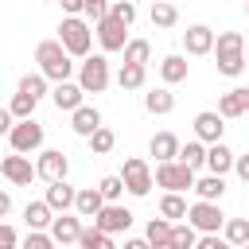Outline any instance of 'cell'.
Listing matches in <instances>:
<instances>
[{
    "instance_id": "cell-1",
    "label": "cell",
    "mask_w": 249,
    "mask_h": 249,
    "mask_svg": "<svg viewBox=\"0 0 249 249\" xmlns=\"http://www.w3.org/2000/svg\"><path fill=\"white\" fill-rule=\"evenodd\" d=\"M35 62H39V74H43L47 82H54V86L70 82V74H74V62H70V54L58 47V39L39 43V47H35Z\"/></svg>"
},
{
    "instance_id": "cell-2",
    "label": "cell",
    "mask_w": 249,
    "mask_h": 249,
    "mask_svg": "<svg viewBox=\"0 0 249 249\" xmlns=\"http://www.w3.org/2000/svg\"><path fill=\"white\" fill-rule=\"evenodd\" d=\"M214 58H218V74L237 78L245 70V39L241 31H222L214 35Z\"/></svg>"
},
{
    "instance_id": "cell-3",
    "label": "cell",
    "mask_w": 249,
    "mask_h": 249,
    "mask_svg": "<svg viewBox=\"0 0 249 249\" xmlns=\"http://www.w3.org/2000/svg\"><path fill=\"white\" fill-rule=\"evenodd\" d=\"M58 47H62L70 58H89L93 31H89L78 16H62V23H58Z\"/></svg>"
},
{
    "instance_id": "cell-4",
    "label": "cell",
    "mask_w": 249,
    "mask_h": 249,
    "mask_svg": "<svg viewBox=\"0 0 249 249\" xmlns=\"http://www.w3.org/2000/svg\"><path fill=\"white\" fill-rule=\"evenodd\" d=\"M78 86H82V93H105V86H109V58H105V54L82 58V66H78Z\"/></svg>"
},
{
    "instance_id": "cell-5",
    "label": "cell",
    "mask_w": 249,
    "mask_h": 249,
    "mask_svg": "<svg viewBox=\"0 0 249 249\" xmlns=\"http://www.w3.org/2000/svg\"><path fill=\"white\" fill-rule=\"evenodd\" d=\"M187 226H191L195 233L210 237V233H222L226 214L218 210V202H195V206H187Z\"/></svg>"
},
{
    "instance_id": "cell-6",
    "label": "cell",
    "mask_w": 249,
    "mask_h": 249,
    "mask_svg": "<svg viewBox=\"0 0 249 249\" xmlns=\"http://www.w3.org/2000/svg\"><path fill=\"white\" fill-rule=\"evenodd\" d=\"M121 183H124V191H128V195L144 198V195L156 187V183H152V167H148V160H140V156L124 160V167H121Z\"/></svg>"
},
{
    "instance_id": "cell-7",
    "label": "cell",
    "mask_w": 249,
    "mask_h": 249,
    "mask_svg": "<svg viewBox=\"0 0 249 249\" xmlns=\"http://www.w3.org/2000/svg\"><path fill=\"white\" fill-rule=\"evenodd\" d=\"M8 140H12V152H16V156L39 152V148H43V124H39V121H16L12 132H8Z\"/></svg>"
},
{
    "instance_id": "cell-8",
    "label": "cell",
    "mask_w": 249,
    "mask_h": 249,
    "mask_svg": "<svg viewBox=\"0 0 249 249\" xmlns=\"http://www.w3.org/2000/svg\"><path fill=\"white\" fill-rule=\"evenodd\" d=\"M152 183H160L167 195H183L187 187H195V171H187L183 163H156V179Z\"/></svg>"
},
{
    "instance_id": "cell-9",
    "label": "cell",
    "mask_w": 249,
    "mask_h": 249,
    "mask_svg": "<svg viewBox=\"0 0 249 249\" xmlns=\"http://www.w3.org/2000/svg\"><path fill=\"white\" fill-rule=\"evenodd\" d=\"M66 171H70V160H66L58 148H43V152H39V160H35V175H39V179H47V183H62Z\"/></svg>"
},
{
    "instance_id": "cell-10",
    "label": "cell",
    "mask_w": 249,
    "mask_h": 249,
    "mask_svg": "<svg viewBox=\"0 0 249 249\" xmlns=\"http://www.w3.org/2000/svg\"><path fill=\"white\" fill-rule=\"evenodd\" d=\"M128 226H132V210H124L121 202H105L101 214L93 218V230H101L105 237H113V233H121V230H128Z\"/></svg>"
},
{
    "instance_id": "cell-11",
    "label": "cell",
    "mask_w": 249,
    "mask_h": 249,
    "mask_svg": "<svg viewBox=\"0 0 249 249\" xmlns=\"http://www.w3.org/2000/svg\"><path fill=\"white\" fill-rule=\"evenodd\" d=\"M93 35H97L101 51H109V54H113V51H124V43H128V27H124V23H117L113 16H105V19L97 23V31H93Z\"/></svg>"
},
{
    "instance_id": "cell-12",
    "label": "cell",
    "mask_w": 249,
    "mask_h": 249,
    "mask_svg": "<svg viewBox=\"0 0 249 249\" xmlns=\"http://www.w3.org/2000/svg\"><path fill=\"white\" fill-rule=\"evenodd\" d=\"M249 113V86H233L218 97V117L230 121V117H245Z\"/></svg>"
},
{
    "instance_id": "cell-13",
    "label": "cell",
    "mask_w": 249,
    "mask_h": 249,
    "mask_svg": "<svg viewBox=\"0 0 249 249\" xmlns=\"http://www.w3.org/2000/svg\"><path fill=\"white\" fill-rule=\"evenodd\" d=\"M222 132H226V124H222L218 113L206 109V113L195 117V140H198V144H206V148H210V144H222Z\"/></svg>"
},
{
    "instance_id": "cell-14",
    "label": "cell",
    "mask_w": 249,
    "mask_h": 249,
    "mask_svg": "<svg viewBox=\"0 0 249 249\" xmlns=\"http://www.w3.org/2000/svg\"><path fill=\"white\" fill-rule=\"evenodd\" d=\"M0 175H4L8 183H16V187H27V183L35 179V167H31L27 156H4V160H0Z\"/></svg>"
},
{
    "instance_id": "cell-15",
    "label": "cell",
    "mask_w": 249,
    "mask_h": 249,
    "mask_svg": "<svg viewBox=\"0 0 249 249\" xmlns=\"http://www.w3.org/2000/svg\"><path fill=\"white\" fill-rule=\"evenodd\" d=\"M183 47H187V54H210L214 51V31L206 27V23H191L187 31H183Z\"/></svg>"
},
{
    "instance_id": "cell-16",
    "label": "cell",
    "mask_w": 249,
    "mask_h": 249,
    "mask_svg": "<svg viewBox=\"0 0 249 249\" xmlns=\"http://www.w3.org/2000/svg\"><path fill=\"white\" fill-rule=\"evenodd\" d=\"M74 198H78V191L62 179V183H51L47 187V206H51V214H66V210H74Z\"/></svg>"
},
{
    "instance_id": "cell-17",
    "label": "cell",
    "mask_w": 249,
    "mask_h": 249,
    "mask_svg": "<svg viewBox=\"0 0 249 249\" xmlns=\"http://www.w3.org/2000/svg\"><path fill=\"white\" fill-rule=\"evenodd\" d=\"M78 237H82L78 214H58V218L51 222V241H54V245H70V241H78Z\"/></svg>"
},
{
    "instance_id": "cell-18",
    "label": "cell",
    "mask_w": 249,
    "mask_h": 249,
    "mask_svg": "<svg viewBox=\"0 0 249 249\" xmlns=\"http://www.w3.org/2000/svg\"><path fill=\"white\" fill-rule=\"evenodd\" d=\"M70 128H74L78 136H86V140H89V136L101 128V113H97L93 105H82V109H74V113H70Z\"/></svg>"
},
{
    "instance_id": "cell-19",
    "label": "cell",
    "mask_w": 249,
    "mask_h": 249,
    "mask_svg": "<svg viewBox=\"0 0 249 249\" xmlns=\"http://www.w3.org/2000/svg\"><path fill=\"white\" fill-rule=\"evenodd\" d=\"M82 86L78 82H62V86H54L51 89V101L58 105V109H66V113H74V109H82Z\"/></svg>"
},
{
    "instance_id": "cell-20",
    "label": "cell",
    "mask_w": 249,
    "mask_h": 249,
    "mask_svg": "<svg viewBox=\"0 0 249 249\" xmlns=\"http://www.w3.org/2000/svg\"><path fill=\"white\" fill-rule=\"evenodd\" d=\"M148 152L156 156V163H171L179 156V136L175 132H156L152 144H148Z\"/></svg>"
},
{
    "instance_id": "cell-21",
    "label": "cell",
    "mask_w": 249,
    "mask_h": 249,
    "mask_svg": "<svg viewBox=\"0 0 249 249\" xmlns=\"http://www.w3.org/2000/svg\"><path fill=\"white\" fill-rule=\"evenodd\" d=\"M101 206H105V198H101L97 187H82L78 198H74V214H78V218H97Z\"/></svg>"
},
{
    "instance_id": "cell-22",
    "label": "cell",
    "mask_w": 249,
    "mask_h": 249,
    "mask_svg": "<svg viewBox=\"0 0 249 249\" xmlns=\"http://www.w3.org/2000/svg\"><path fill=\"white\" fill-rule=\"evenodd\" d=\"M206 167H210V175L226 179V171H233V152L226 144H210L206 148Z\"/></svg>"
},
{
    "instance_id": "cell-23",
    "label": "cell",
    "mask_w": 249,
    "mask_h": 249,
    "mask_svg": "<svg viewBox=\"0 0 249 249\" xmlns=\"http://www.w3.org/2000/svg\"><path fill=\"white\" fill-rule=\"evenodd\" d=\"M23 222H27V230H31V233H43V230H51L54 214H51V206H47V202H27V206H23Z\"/></svg>"
},
{
    "instance_id": "cell-24",
    "label": "cell",
    "mask_w": 249,
    "mask_h": 249,
    "mask_svg": "<svg viewBox=\"0 0 249 249\" xmlns=\"http://www.w3.org/2000/svg\"><path fill=\"white\" fill-rule=\"evenodd\" d=\"M187 70H191V62H187L183 54H167V58L160 62V78H163V86L187 82Z\"/></svg>"
},
{
    "instance_id": "cell-25",
    "label": "cell",
    "mask_w": 249,
    "mask_h": 249,
    "mask_svg": "<svg viewBox=\"0 0 249 249\" xmlns=\"http://www.w3.org/2000/svg\"><path fill=\"white\" fill-rule=\"evenodd\" d=\"M175 163H183L187 171H198V167H206V144H198V140H187V144H179V156H175Z\"/></svg>"
},
{
    "instance_id": "cell-26",
    "label": "cell",
    "mask_w": 249,
    "mask_h": 249,
    "mask_svg": "<svg viewBox=\"0 0 249 249\" xmlns=\"http://www.w3.org/2000/svg\"><path fill=\"white\" fill-rule=\"evenodd\" d=\"M191 191L198 195V202H218V198L226 195V179H218V175H202V179H195Z\"/></svg>"
},
{
    "instance_id": "cell-27",
    "label": "cell",
    "mask_w": 249,
    "mask_h": 249,
    "mask_svg": "<svg viewBox=\"0 0 249 249\" xmlns=\"http://www.w3.org/2000/svg\"><path fill=\"white\" fill-rule=\"evenodd\" d=\"M222 241L233 245V249H241V245L249 241V218H226V226H222Z\"/></svg>"
},
{
    "instance_id": "cell-28",
    "label": "cell",
    "mask_w": 249,
    "mask_h": 249,
    "mask_svg": "<svg viewBox=\"0 0 249 249\" xmlns=\"http://www.w3.org/2000/svg\"><path fill=\"white\" fill-rule=\"evenodd\" d=\"M144 109H148V113H160V117H163V113H171V109H175V93H171L167 86H160V89L144 93Z\"/></svg>"
},
{
    "instance_id": "cell-29",
    "label": "cell",
    "mask_w": 249,
    "mask_h": 249,
    "mask_svg": "<svg viewBox=\"0 0 249 249\" xmlns=\"http://www.w3.org/2000/svg\"><path fill=\"white\" fill-rule=\"evenodd\" d=\"M152 58V43L148 39H128L124 43V66H144Z\"/></svg>"
},
{
    "instance_id": "cell-30",
    "label": "cell",
    "mask_w": 249,
    "mask_h": 249,
    "mask_svg": "<svg viewBox=\"0 0 249 249\" xmlns=\"http://www.w3.org/2000/svg\"><path fill=\"white\" fill-rule=\"evenodd\" d=\"M152 23H156V27H163V31H167V27H175V23H179V8H175V4H163V0H160V4H152Z\"/></svg>"
},
{
    "instance_id": "cell-31",
    "label": "cell",
    "mask_w": 249,
    "mask_h": 249,
    "mask_svg": "<svg viewBox=\"0 0 249 249\" xmlns=\"http://www.w3.org/2000/svg\"><path fill=\"white\" fill-rule=\"evenodd\" d=\"M35 97H27V93H19L16 89V97H12V105H8V113H12V121H31V113H35Z\"/></svg>"
},
{
    "instance_id": "cell-32",
    "label": "cell",
    "mask_w": 249,
    "mask_h": 249,
    "mask_svg": "<svg viewBox=\"0 0 249 249\" xmlns=\"http://www.w3.org/2000/svg\"><path fill=\"white\" fill-rule=\"evenodd\" d=\"M160 218H187V198L183 195H163L160 198Z\"/></svg>"
},
{
    "instance_id": "cell-33",
    "label": "cell",
    "mask_w": 249,
    "mask_h": 249,
    "mask_svg": "<svg viewBox=\"0 0 249 249\" xmlns=\"http://www.w3.org/2000/svg\"><path fill=\"white\" fill-rule=\"evenodd\" d=\"M144 78H148V70H144V66H121L117 86H121V89H140V86H144Z\"/></svg>"
},
{
    "instance_id": "cell-34",
    "label": "cell",
    "mask_w": 249,
    "mask_h": 249,
    "mask_svg": "<svg viewBox=\"0 0 249 249\" xmlns=\"http://www.w3.org/2000/svg\"><path fill=\"white\" fill-rule=\"evenodd\" d=\"M113 144H117V136H113V128H97L93 136H89V148H93V156H109L113 152Z\"/></svg>"
},
{
    "instance_id": "cell-35",
    "label": "cell",
    "mask_w": 249,
    "mask_h": 249,
    "mask_svg": "<svg viewBox=\"0 0 249 249\" xmlns=\"http://www.w3.org/2000/svg\"><path fill=\"white\" fill-rule=\"evenodd\" d=\"M144 241H148V249H152V245H163V241H171V222H163V218H152V222H148V237H144Z\"/></svg>"
},
{
    "instance_id": "cell-36",
    "label": "cell",
    "mask_w": 249,
    "mask_h": 249,
    "mask_svg": "<svg viewBox=\"0 0 249 249\" xmlns=\"http://www.w3.org/2000/svg\"><path fill=\"white\" fill-rule=\"evenodd\" d=\"M78 245H82V249H117V245H113V237H105V233H101V230H93V226H89V230H82Z\"/></svg>"
},
{
    "instance_id": "cell-37",
    "label": "cell",
    "mask_w": 249,
    "mask_h": 249,
    "mask_svg": "<svg viewBox=\"0 0 249 249\" xmlns=\"http://www.w3.org/2000/svg\"><path fill=\"white\" fill-rule=\"evenodd\" d=\"M19 93H27V97L39 101V97L47 93V78H43V74H23V78H19Z\"/></svg>"
},
{
    "instance_id": "cell-38",
    "label": "cell",
    "mask_w": 249,
    "mask_h": 249,
    "mask_svg": "<svg viewBox=\"0 0 249 249\" xmlns=\"http://www.w3.org/2000/svg\"><path fill=\"white\" fill-rule=\"evenodd\" d=\"M97 191H101L105 202H117V198L124 195V183H121V175H105V179L97 183Z\"/></svg>"
},
{
    "instance_id": "cell-39",
    "label": "cell",
    "mask_w": 249,
    "mask_h": 249,
    "mask_svg": "<svg viewBox=\"0 0 249 249\" xmlns=\"http://www.w3.org/2000/svg\"><path fill=\"white\" fill-rule=\"evenodd\" d=\"M109 16H113L117 23H124V27H132V19H136V4H132V0H117V4L109 8Z\"/></svg>"
},
{
    "instance_id": "cell-40",
    "label": "cell",
    "mask_w": 249,
    "mask_h": 249,
    "mask_svg": "<svg viewBox=\"0 0 249 249\" xmlns=\"http://www.w3.org/2000/svg\"><path fill=\"white\" fill-rule=\"evenodd\" d=\"M195 241H198V233L191 226H171V245L175 249H195Z\"/></svg>"
},
{
    "instance_id": "cell-41",
    "label": "cell",
    "mask_w": 249,
    "mask_h": 249,
    "mask_svg": "<svg viewBox=\"0 0 249 249\" xmlns=\"http://www.w3.org/2000/svg\"><path fill=\"white\" fill-rule=\"evenodd\" d=\"M82 16L93 19V23H101V19L109 16V4H105V0H82Z\"/></svg>"
},
{
    "instance_id": "cell-42",
    "label": "cell",
    "mask_w": 249,
    "mask_h": 249,
    "mask_svg": "<svg viewBox=\"0 0 249 249\" xmlns=\"http://www.w3.org/2000/svg\"><path fill=\"white\" fill-rule=\"evenodd\" d=\"M19 249H58V245L51 241V233H27L19 241Z\"/></svg>"
},
{
    "instance_id": "cell-43",
    "label": "cell",
    "mask_w": 249,
    "mask_h": 249,
    "mask_svg": "<svg viewBox=\"0 0 249 249\" xmlns=\"http://www.w3.org/2000/svg\"><path fill=\"white\" fill-rule=\"evenodd\" d=\"M0 249H19V233L8 222H0Z\"/></svg>"
},
{
    "instance_id": "cell-44",
    "label": "cell",
    "mask_w": 249,
    "mask_h": 249,
    "mask_svg": "<svg viewBox=\"0 0 249 249\" xmlns=\"http://www.w3.org/2000/svg\"><path fill=\"white\" fill-rule=\"evenodd\" d=\"M195 249H233V245H226L218 233H210V237H198V241H195Z\"/></svg>"
},
{
    "instance_id": "cell-45",
    "label": "cell",
    "mask_w": 249,
    "mask_h": 249,
    "mask_svg": "<svg viewBox=\"0 0 249 249\" xmlns=\"http://www.w3.org/2000/svg\"><path fill=\"white\" fill-rule=\"evenodd\" d=\"M233 171H237V179L249 183V156H233Z\"/></svg>"
},
{
    "instance_id": "cell-46",
    "label": "cell",
    "mask_w": 249,
    "mask_h": 249,
    "mask_svg": "<svg viewBox=\"0 0 249 249\" xmlns=\"http://www.w3.org/2000/svg\"><path fill=\"white\" fill-rule=\"evenodd\" d=\"M12 124H16V121H12L8 105H0V136H8V132H12Z\"/></svg>"
},
{
    "instance_id": "cell-47",
    "label": "cell",
    "mask_w": 249,
    "mask_h": 249,
    "mask_svg": "<svg viewBox=\"0 0 249 249\" xmlns=\"http://www.w3.org/2000/svg\"><path fill=\"white\" fill-rule=\"evenodd\" d=\"M62 12H66V16H78V12H82V0H62Z\"/></svg>"
},
{
    "instance_id": "cell-48",
    "label": "cell",
    "mask_w": 249,
    "mask_h": 249,
    "mask_svg": "<svg viewBox=\"0 0 249 249\" xmlns=\"http://www.w3.org/2000/svg\"><path fill=\"white\" fill-rule=\"evenodd\" d=\"M8 210H12V195L0 191V218H8Z\"/></svg>"
},
{
    "instance_id": "cell-49",
    "label": "cell",
    "mask_w": 249,
    "mask_h": 249,
    "mask_svg": "<svg viewBox=\"0 0 249 249\" xmlns=\"http://www.w3.org/2000/svg\"><path fill=\"white\" fill-rule=\"evenodd\" d=\"M124 249H148V241H144V237H128V241H124Z\"/></svg>"
},
{
    "instance_id": "cell-50",
    "label": "cell",
    "mask_w": 249,
    "mask_h": 249,
    "mask_svg": "<svg viewBox=\"0 0 249 249\" xmlns=\"http://www.w3.org/2000/svg\"><path fill=\"white\" fill-rule=\"evenodd\" d=\"M152 249H175V245H171V241H163V245H152Z\"/></svg>"
},
{
    "instance_id": "cell-51",
    "label": "cell",
    "mask_w": 249,
    "mask_h": 249,
    "mask_svg": "<svg viewBox=\"0 0 249 249\" xmlns=\"http://www.w3.org/2000/svg\"><path fill=\"white\" fill-rule=\"evenodd\" d=\"M245 16H249V4H245Z\"/></svg>"
},
{
    "instance_id": "cell-52",
    "label": "cell",
    "mask_w": 249,
    "mask_h": 249,
    "mask_svg": "<svg viewBox=\"0 0 249 249\" xmlns=\"http://www.w3.org/2000/svg\"><path fill=\"white\" fill-rule=\"evenodd\" d=\"M241 249H249V241H245V245H241Z\"/></svg>"
}]
</instances>
